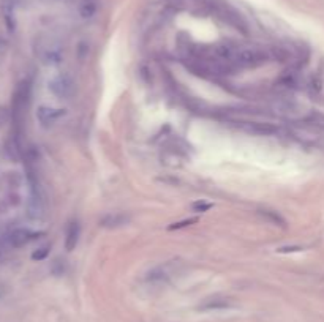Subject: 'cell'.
Here are the masks:
<instances>
[{
    "label": "cell",
    "mask_w": 324,
    "mask_h": 322,
    "mask_svg": "<svg viewBox=\"0 0 324 322\" xmlns=\"http://www.w3.org/2000/svg\"><path fill=\"white\" fill-rule=\"evenodd\" d=\"M51 92L60 100H68L74 92V81L68 73H60L54 76L49 83Z\"/></svg>",
    "instance_id": "6da1fadb"
},
{
    "label": "cell",
    "mask_w": 324,
    "mask_h": 322,
    "mask_svg": "<svg viewBox=\"0 0 324 322\" xmlns=\"http://www.w3.org/2000/svg\"><path fill=\"white\" fill-rule=\"evenodd\" d=\"M267 60H269V56L264 51H259V49H240L234 56V62L239 67H244V68L259 67Z\"/></svg>",
    "instance_id": "7a4b0ae2"
},
{
    "label": "cell",
    "mask_w": 324,
    "mask_h": 322,
    "mask_svg": "<svg viewBox=\"0 0 324 322\" xmlns=\"http://www.w3.org/2000/svg\"><path fill=\"white\" fill-rule=\"evenodd\" d=\"M215 11L218 13V16L226 24H230L231 27L239 30L240 34H244V35L248 34L247 22L244 21V18H242V16L234 8H231L230 5H225V4H218V5H215Z\"/></svg>",
    "instance_id": "3957f363"
},
{
    "label": "cell",
    "mask_w": 324,
    "mask_h": 322,
    "mask_svg": "<svg viewBox=\"0 0 324 322\" xmlns=\"http://www.w3.org/2000/svg\"><path fill=\"white\" fill-rule=\"evenodd\" d=\"M37 54L46 65H59L63 60V49L56 43H41L37 47Z\"/></svg>",
    "instance_id": "277c9868"
},
{
    "label": "cell",
    "mask_w": 324,
    "mask_h": 322,
    "mask_svg": "<svg viewBox=\"0 0 324 322\" xmlns=\"http://www.w3.org/2000/svg\"><path fill=\"white\" fill-rule=\"evenodd\" d=\"M40 232L35 231H30L27 228H18L8 234V244L13 248H22L26 245H29L32 240L38 238Z\"/></svg>",
    "instance_id": "5b68a950"
},
{
    "label": "cell",
    "mask_w": 324,
    "mask_h": 322,
    "mask_svg": "<svg viewBox=\"0 0 324 322\" xmlns=\"http://www.w3.org/2000/svg\"><path fill=\"white\" fill-rule=\"evenodd\" d=\"M67 111L60 108H53V106H40L37 109V119L43 126H53L56 122H59Z\"/></svg>",
    "instance_id": "8992f818"
},
{
    "label": "cell",
    "mask_w": 324,
    "mask_h": 322,
    "mask_svg": "<svg viewBox=\"0 0 324 322\" xmlns=\"http://www.w3.org/2000/svg\"><path fill=\"white\" fill-rule=\"evenodd\" d=\"M128 223H130V217L125 213H109L100 220V226H103L106 229H117V228L125 226Z\"/></svg>",
    "instance_id": "52a82bcc"
},
{
    "label": "cell",
    "mask_w": 324,
    "mask_h": 322,
    "mask_svg": "<svg viewBox=\"0 0 324 322\" xmlns=\"http://www.w3.org/2000/svg\"><path fill=\"white\" fill-rule=\"evenodd\" d=\"M79 235H81V226L78 221H71L67 228V234H65V250L67 251H73L78 247L79 242Z\"/></svg>",
    "instance_id": "ba28073f"
},
{
    "label": "cell",
    "mask_w": 324,
    "mask_h": 322,
    "mask_svg": "<svg viewBox=\"0 0 324 322\" xmlns=\"http://www.w3.org/2000/svg\"><path fill=\"white\" fill-rule=\"evenodd\" d=\"M100 0H79V16L84 21H90L98 13Z\"/></svg>",
    "instance_id": "9c48e42d"
},
{
    "label": "cell",
    "mask_w": 324,
    "mask_h": 322,
    "mask_svg": "<svg viewBox=\"0 0 324 322\" xmlns=\"http://www.w3.org/2000/svg\"><path fill=\"white\" fill-rule=\"evenodd\" d=\"M13 0H4V4H2V13H4V19L8 25L10 30H14V16H13Z\"/></svg>",
    "instance_id": "30bf717a"
},
{
    "label": "cell",
    "mask_w": 324,
    "mask_h": 322,
    "mask_svg": "<svg viewBox=\"0 0 324 322\" xmlns=\"http://www.w3.org/2000/svg\"><path fill=\"white\" fill-rule=\"evenodd\" d=\"M230 303L225 299H209L206 300V303L201 305V310H221V308H228Z\"/></svg>",
    "instance_id": "8fae6325"
},
{
    "label": "cell",
    "mask_w": 324,
    "mask_h": 322,
    "mask_svg": "<svg viewBox=\"0 0 324 322\" xmlns=\"http://www.w3.org/2000/svg\"><path fill=\"white\" fill-rule=\"evenodd\" d=\"M259 215H261L266 221L275 224V226H285V220L277 212H273V210H259Z\"/></svg>",
    "instance_id": "7c38bea8"
},
{
    "label": "cell",
    "mask_w": 324,
    "mask_h": 322,
    "mask_svg": "<svg viewBox=\"0 0 324 322\" xmlns=\"http://www.w3.org/2000/svg\"><path fill=\"white\" fill-rule=\"evenodd\" d=\"M250 130H252L253 133H256V135H261V136L272 135V133L277 131V130H275V128H273L272 125H269V123H255V125L250 126Z\"/></svg>",
    "instance_id": "4fadbf2b"
},
{
    "label": "cell",
    "mask_w": 324,
    "mask_h": 322,
    "mask_svg": "<svg viewBox=\"0 0 324 322\" xmlns=\"http://www.w3.org/2000/svg\"><path fill=\"white\" fill-rule=\"evenodd\" d=\"M212 207H214V204H210V202H204V201H196V202H193V204H191L193 212H196V213L207 212V210H210V208H212Z\"/></svg>",
    "instance_id": "5bb4252c"
},
{
    "label": "cell",
    "mask_w": 324,
    "mask_h": 322,
    "mask_svg": "<svg viewBox=\"0 0 324 322\" xmlns=\"http://www.w3.org/2000/svg\"><path fill=\"white\" fill-rule=\"evenodd\" d=\"M49 256V247H41L38 250H35L34 253H32V259L34 261H43L46 259V257Z\"/></svg>",
    "instance_id": "9a60e30c"
},
{
    "label": "cell",
    "mask_w": 324,
    "mask_h": 322,
    "mask_svg": "<svg viewBox=\"0 0 324 322\" xmlns=\"http://www.w3.org/2000/svg\"><path fill=\"white\" fill-rule=\"evenodd\" d=\"M198 220L196 218H191V220H184V221H179V223H174V224H171L169 226V229L172 231V229H182V228H187V226H190V224H193V223H196Z\"/></svg>",
    "instance_id": "2e32d148"
},
{
    "label": "cell",
    "mask_w": 324,
    "mask_h": 322,
    "mask_svg": "<svg viewBox=\"0 0 324 322\" xmlns=\"http://www.w3.org/2000/svg\"><path fill=\"white\" fill-rule=\"evenodd\" d=\"M8 119H10V111L5 106H0V128L7 123Z\"/></svg>",
    "instance_id": "e0dca14e"
},
{
    "label": "cell",
    "mask_w": 324,
    "mask_h": 322,
    "mask_svg": "<svg viewBox=\"0 0 324 322\" xmlns=\"http://www.w3.org/2000/svg\"><path fill=\"white\" fill-rule=\"evenodd\" d=\"M7 46H8V41H7L2 35H0V51H5Z\"/></svg>",
    "instance_id": "ac0fdd59"
}]
</instances>
